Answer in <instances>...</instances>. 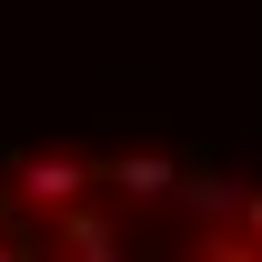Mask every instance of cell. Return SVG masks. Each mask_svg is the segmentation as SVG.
Segmentation results:
<instances>
[{
	"mask_svg": "<svg viewBox=\"0 0 262 262\" xmlns=\"http://www.w3.org/2000/svg\"><path fill=\"white\" fill-rule=\"evenodd\" d=\"M10 182H20V202H31V212H71V202H91V162H61V151L20 162Z\"/></svg>",
	"mask_w": 262,
	"mask_h": 262,
	"instance_id": "6da1fadb",
	"label": "cell"
},
{
	"mask_svg": "<svg viewBox=\"0 0 262 262\" xmlns=\"http://www.w3.org/2000/svg\"><path fill=\"white\" fill-rule=\"evenodd\" d=\"M91 182H111L121 202H162L171 182H182V171H171L162 151H121V162H111V171H91Z\"/></svg>",
	"mask_w": 262,
	"mask_h": 262,
	"instance_id": "7a4b0ae2",
	"label": "cell"
},
{
	"mask_svg": "<svg viewBox=\"0 0 262 262\" xmlns=\"http://www.w3.org/2000/svg\"><path fill=\"white\" fill-rule=\"evenodd\" d=\"M61 242H71L81 262H121V252H111V222H101L91 202H71V212H61Z\"/></svg>",
	"mask_w": 262,
	"mask_h": 262,
	"instance_id": "3957f363",
	"label": "cell"
},
{
	"mask_svg": "<svg viewBox=\"0 0 262 262\" xmlns=\"http://www.w3.org/2000/svg\"><path fill=\"white\" fill-rule=\"evenodd\" d=\"M171 192H192L202 212H242V182H222V171H182Z\"/></svg>",
	"mask_w": 262,
	"mask_h": 262,
	"instance_id": "277c9868",
	"label": "cell"
},
{
	"mask_svg": "<svg viewBox=\"0 0 262 262\" xmlns=\"http://www.w3.org/2000/svg\"><path fill=\"white\" fill-rule=\"evenodd\" d=\"M212 262H262V252H252V242H222V252H212Z\"/></svg>",
	"mask_w": 262,
	"mask_h": 262,
	"instance_id": "5b68a950",
	"label": "cell"
},
{
	"mask_svg": "<svg viewBox=\"0 0 262 262\" xmlns=\"http://www.w3.org/2000/svg\"><path fill=\"white\" fill-rule=\"evenodd\" d=\"M242 222H252V242H262V202H252V192H242Z\"/></svg>",
	"mask_w": 262,
	"mask_h": 262,
	"instance_id": "8992f818",
	"label": "cell"
},
{
	"mask_svg": "<svg viewBox=\"0 0 262 262\" xmlns=\"http://www.w3.org/2000/svg\"><path fill=\"white\" fill-rule=\"evenodd\" d=\"M0 262H31V252H20V242H0Z\"/></svg>",
	"mask_w": 262,
	"mask_h": 262,
	"instance_id": "52a82bcc",
	"label": "cell"
}]
</instances>
